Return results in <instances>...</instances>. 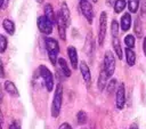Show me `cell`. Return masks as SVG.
<instances>
[{"label": "cell", "instance_id": "6da1fadb", "mask_svg": "<svg viewBox=\"0 0 146 129\" xmlns=\"http://www.w3.org/2000/svg\"><path fill=\"white\" fill-rule=\"evenodd\" d=\"M44 43H46V48L48 51V56L50 59V63L52 65H56L58 62V53H59V46L57 40L52 39V38H46L44 39Z\"/></svg>", "mask_w": 146, "mask_h": 129}, {"label": "cell", "instance_id": "7a4b0ae2", "mask_svg": "<svg viewBox=\"0 0 146 129\" xmlns=\"http://www.w3.org/2000/svg\"><path fill=\"white\" fill-rule=\"evenodd\" d=\"M62 100H63V87H62V84H57L55 95L52 98V105H51V116L52 118H57L59 115L60 107H62Z\"/></svg>", "mask_w": 146, "mask_h": 129}, {"label": "cell", "instance_id": "3957f363", "mask_svg": "<svg viewBox=\"0 0 146 129\" xmlns=\"http://www.w3.org/2000/svg\"><path fill=\"white\" fill-rule=\"evenodd\" d=\"M103 68L105 70L106 74L110 76L113 75L114 71H115V58L112 54V51L107 50L104 55V63H103Z\"/></svg>", "mask_w": 146, "mask_h": 129}, {"label": "cell", "instance_id": "277c9868", "mask_svg": "<svg viewBox=\"0 0 146 129\" xmlns=\"http://www.w3.org/2000/svg\"><path fill=\"white\" fill-rule=\"evenodd\" d=\"M39 71H40V75L41 78L43 79L44 81V84H46V88L48 91H51L54 89V76L51 74V72L44 66V65H41L39 67Z\"/></svg>", "mask_w": 146, "mask_h": 129}, {"label": "cell", "instance_id": "5b68a950", "mask_svg": "<svg viewBox=\"0 0 146 129\" xmlns=\"http://www.w3.org/2000/svg\"><path fill=\"white\" fill-rule=\"evenodd\" d=\"M79 6H80V10L82 13V15L86 17V19L89 23H92L94 19V9L91 3L88 0H79Z\"/></svg>", "mask_w": 146, "mask_h": 129}, {"label": "cell", "instance_id": "8992f818", "mask_svg": "<svg viewBox=\"0 0 146 129\" xmlns=\"http://www.w3.org/2000/svg\"><path fill=\"white\" fill-rule=\"evenodd\" d=\"M106 30H107V15L105 11H103L99 17V32H98V43L100 46H103L104 43Z\"/></svg>", "mask_w": 146, "mask_h": 129}, {"label": "cell", "instance_id": "52a82bcc", "mask_svg": "<svg viewBox=\"0 0 146 129\" xmlns=\"http://www.w3.org/2000/svg\"><path fill=\"white\" fill-rule=\"evenodd\" d=\"M38 27L43 34H50L52 32V22L46 15L40 16L38 18Z\"/></svg>", "mask_w": 146, "mask_h": 129}, {"label": "cell", "instance_id": "ba28073f", "mask_svg": "<svg viewBox=\"0 0 146 129\" xmlns=\"http://www.w3.org/2000/svg\"><path fill=\"white\" fill-rule=\"evenodd\" d=\"M115 103H116V107L119 110H122L124 107V104H125V89H124V83H120V86L116 89Z\"/></svg>", "mask_w": 146, "mask_h": 129}, {"label": "cell", "instance_id": "9c48e42d", "mask_svg": "<svg viewBox=\"0 0 146 129\" xmlns=\"http://www.w3.org/2000/svg\"><path fill=\"white\" fill-rule=\"evenodd\" d=\"M57 26H58V33H59V37L62 40H65L66 39V23L65 21L63 19V17L58 14L57 15Z\"/></svg>", "mask_w": 146, "mask_h": 129}, {"label": "cell", "instance_id": "30bf717a", "mask_svg": "<svg viewBox=\"0 0 146 129\" xmlns=\"http://www.w3.org/2000/svg\"><path fill=\"white\" fill-rule=\"evenodd\" d=\"M58 14L63 17V19L65 21L66 25L68 26V25L71 24V15H70V10H68V7H67L66 2H62V5H60V10H59Z\"/></svg>", "mask_w": 146, "mask_h": 129}, {"label": "cell", "instance_id": "8fae6325", "mask_svg": "<svg viewBox=\"0 0 146 129\" xmlns=\"http://www.w3.org/2000/svg\"><path fill=\"white\" fill-rule=\"evenodd\" d=\"M67 54H68V57H70V62H71L72 67L73 68H76L78 67V53H76L75 47L70 46L67 48Z\"/></svg>", "mask_w": 146, "mask_h": 129}, {"label": "cell", "instance_id": "7c38bea8", "mask_svg": "<svg viewBox=\"0 0 146 129\" xmlns=\"http://www.w3.org/2000/svg\"><path fill=\"white\" fill-rule=\"evenodd\" d=\"M80 72H81V74H82L83 80H84L87 83H89L90 80H91V73H90L89 66L87 65L86 62H81V63H80Z\"/></svg>", "mask_w": 146, "mask_h": 129}, {"label": "cell", "instance_id": "4fadbf2b", "mask_svg": "<svg viewBox=\"0 0 146 129\" xmlns=\"http://www.w3.org/2000/svg\"><path fill=\"white\" fill-rule=\"evenodd\" d=\"M44 15L52 22V24H57V16L55 15V11L50 3H47L44 6Z\"/></svg>", "mask_w": 146, "mask_h": 129}, {"label": "cell", "instance_id": "5bb4252c", "mask_svg": "<svg viewBox=\"0 0 146 129\" xmlns=\"http://www.w3.org/2000/svg\"><path fill=\"white\" fill-rule=\"evenodd\" d=\"M131 26V16L129 13H125L122 17H121V29L122 31H128Z\"/></svg>", "mask_w": 146, "mask_h": 129}, {"label": "cell", "instance_id": "9a60e30c", "mask_svg": "<svg viewBox=\"0 0 146 129\" xmlns=\"http://www.w3.org/2000/svg\"><path fill=\"white\" fill-rule=\"evenodd\" d=\"M125 61L129 66H133L136 63V54L131 48H125Z\"/></svg>", "mask_w": 146, "mask_h": 129}, {"label": "cell", "instance_id": "2e32d148", "mask_svg": "<svg viewBox=\"0 0 146 129\" xmlns=\"http://www.w3.org/2000/svg\"><path fill=\"white\" fill-rule=\"evenodd\" d=\"M3 88H5V90H6L8 94H10V95H13V96H18V95H19L18 89L16 88L15 83H14V82H11V81H9V80L5 82Z\"/></svg>", "mask_w": 146, "mask_h": 129}, {"label": "cell", "instance_id": "e0dca14e", "mask_svg": "<svg viewBox=\"0 0 146 129\" xmlns=\"http://www.w3.org/2000/svg\"><path fill=\"white\" fill-rule=\"evenodd\" d=\"M107 79H108V75L106 74L105 70L103 68L100 71V74H99V78H98V89L99 90H104V88L107 86Z\"/></svg>", "mask_w": 146, "mask_h": 129}, {"label": "cell", "instance_id": "ac0fdd59", "mask_svg": "<svg viewBox=\"0 0 146 129\" xmlns=\"http://www.w3.org/2000/svg\"><path fill=\"white\" fill-rule=\"evenodd\" d=\"M2 26H3V29L6 30L7 33H9L10 35L14 34V32H15V24H14V22H13L11 19H9V18L3 19V22H2Z\"/></svg>", "mask_w": 146, "mask_h": 129}, {"label": "cell", "instance_id": "d6986e66", "mask_svg": "<svg viewBox=\"0 0 146 129\" xmlns=\"http://www.w3.org/2000/svg\"><path fill=\"white\" fill-rule=\"evenodd\" d=\"M57 63H58V65H59V67H60L63 74L68 78V76L71 75V70H70V67L67 66L66 61H65L64 58H58V62H57Z\"/></svg>", "mask_w": 146, "mask_h": 129}, {"label": "cell", "instance_id": "ffe728a7", "mask_svg": "<svg viewBox=\"0 0 146 129\" xmlns=\"http://www.w3.org/2000/svg\"><path fill=\"white\" fill-rule=\"evenodd\" d=\"M113 48H114V51H115L116 56L119 57V59H121L122 58V48L120 45V40L117 38H113Z\"/></svg>", "mask_w": 146, "mask_h": 129}, {"label": "cell", "instance_id": "44dd1931", "mask_svg": "<svg viewBox=\"0 0 146 129\" xmlns=\"http://www.w3.org/2000/svg\"><path fill=\"white\" fill-rule=\"evenodd\" d=\"M133 30H135V33H136L137 38H141V35H143V27H141V22H140V18L139 17H137L135 19Z\"/></svg>", "mask_w": 146, "mask_h": 129}, {"label": "cell", "instance_id": "7402d4cb", "mask_svg": "<svg viewBox=\"0 0 146 129\" xmlns=\"http://www.w3.org/2000/svg\"><path fill=\"white\" fill-rule=\"evenodd\" d=\"M140 5V0H128V8L130 13H137Z\"/></svg>", "mask_w": 146, "mask_h": 129}, {"label": "cell", "instance_id": "603a6c76", "mask_svg": "<svg viewBox=\"0 0 146 129\" xmlns=\"http://www.w3.org/2000/svg\"><path fill=\"white\" fill-rule=\"evenodd\" d=\"M125 6H127L125 0H115V2H114V11L116 14L121 13L125 8Z\"/></svg>", "mask_w": 146, "mask_h": 129}, {"label": "cell", "instance_id": "cb8c5ba5", "mask_svg": "<svg viewBox=\"0 0 146 129\" xmlns=\"http://www.w3.org/2000/svg\"><path fill=\"white\" fill-rule=\"evenodd\" d=\"M76 120H78V123L79 124H84L88 120V115L84 111H79L78 112V115H76Z\"/></svg>", "mask_w": 146, "mask_h": 129}, {"label": "cell", "instance_id": "d4e9b609", "mask_svg": "<svg viewBox=\"0 0 146 129\" xmlns=\"http://www.w3.org/2000/svg\"><path fill=\"white\" fill-rule=\"evenodd\" d=\"M117 81L115 80V79H112L108 83H107V92L110 94V95H112L114 91H115V89H117Z\"/></svg>", "mask_w": 146, "mask_h": 129}, {"label": "cell", "instance_id": "484cf974", "mask_svg": "<svg viewBox=\"0 0 146 129\" xmlns=\"http://www.w3.org/2000/svg\"><path fill=\"white\" fill-rule=\"evenodd\" d=\"M111 32H112L113 38H117V35H119V23H117L115 19L112 21V24H111Z\"/></svg>", "mask_w": 146, "mask_h": 129}, {"label": "cell", "instance_id": "4316f807", "mask_svg": "<svg viewBox=\"0 0 146 129\" xmlns=\"http://www.w3.org/2000/svg\"><path fill=\"white\" fill-rule=\"evenodd\" d=\"M124 43H125V46H127L128 48H133V47H135V37L131 35V34L125 35V38H124Z\"/></svg>", "mask_w": 146, "mask_h": 129}, {"label": "cell", "instance_id": "83f0119b", "mask_svg": "<svg viewBox=\"0 0 146 129\" xmlns=\"http://www.w3.org/2000/svg\"><path fill=\"white\" fill-rule=\"evenodd\" d=\"M7 48V39L5 35H0V53H5Z\"/></svg>", "mask_w": 146, "mask_h": 129}, {"label": "cell", "instance_id": "f1b7e54d", "mask_svg": "<svg viewBox=\"0 0 146 129\" xmlns=\"http://www.w3.org/2000/svg\"><path fill=\"white\" fill-rule=\"evenodd\" d=\"M140 14H141V16H146V0H143V2H141Z\"/></svg>", "mask_w": 146, "mask_h": 129}, {"label": "cell", "instance_id": "f546056e", "mask_svg": "<svg viewBox=\"0 0 146 129\" xmlns=\"http://www.w3.org/2000/svg\"><path fill=\"white\" fill-rule=\"evenodd\" d=\"M58 129H72V127L67 123V122H64V123H62L60 126H59V128Z\"/></svg>", "mask_w": 146, "mask_h": 129}, {"label": "cell", "instance_id": "4dcf8cb0", "mask_svg": "<svg viewBox=\"0 0 146 129\" xmlns=\"http://www.w3.org/2000/svg\"><path fill=\"white\" fill-rule=\"evenodd\" d=\"M9 3V0H1V9H6Z\"/></svg>", "mask_w": 146, "mask_h": 129}, {"label": "cell", "instance_id": "1f68e13d", "mask_svg": "<svg viewBox=\"0 0 146 129\" xmlns=\"http://www.w3.org/2000/svg\"><path fill=\"white\" fill-rule=\"evenodd\" d=\"M9 129H21V128H19V127L14 122V123H11V124L9 126Z\"/></svg>", "mask_w": 146, "mask_h": 129}, {"label": "cell", "instance_id": "d6a6232c", "mask_svg": "<svg viewBox=\"0 0 146 129\" xmlns=\"http://www.w3.org/2000/svg\"><path fill=\"white\" fill-rule=\"evenodd\" d=\"M143 49H144V54L146 56V38L144 39V42H143Z\"/></svg>", "mask_w": 146, "mask_h": 129}, {"label": "cell", "instance_id": "836d02e7", "mask_svg": "<svg viewBox=\"0 0 146 129\" xmlns=\"http://www.w3.org/2000/svg\"><path fill=\"white\" fill-rule=\"evenodd\" d=\"M129 129H138V126H137V123H132L131 126H130V128Z\"/></svg>", "mask_w": 146, "mask_h": 129}, {"label": "cell", "instance_id": "e575fe53", "mask_svg": "<svg viewBox=\"0 0 146 129\" xmlns=\"http://www.w3.org/2000/svg\"><path fill=\"white\" fill-rule=\"evenodd\" d=\"M0 67H1V76L3 78V76H5V72H3V65H2V63H1V65H0Z\"/></svg>", "mask_w": 146, "mask_h": 129}, {"label": "cell", "instance_id": "d590c367", "mask_svg": "<svg viewBox=\"0 0 146 129\" xmlns=\"http://www.w3.org/2000/svg\"><path fill=\"white\" fill-rule=\"evenodd\" d=\"M106 3H107L108 6H111V5L113 3V0H106Z\"/></svg>", "mask_w": 146, "mask_h": 129}, {"label": "cell", "instance_id": "8d00e7d4", "mask_svg": "<svg viewBox=\"0 0 146 129\" xmlns=\"http://www.w3.org/2000/svg\"><path fill=\"white\" fill-rule=\"evenodd\" d=\"M36 2H39V3H42V2H43V0H36Z\"/></svg>", "mask_w": 146, "mask_h": 129}, {"label": "cell", "instance_id": "74e56055", "mask_svg": "<svg viewBox=\"0 0 146 129\" xmlns=\"http://www.w3.org/2000/svg\"><path fill=\"white\" fill-rule=\"evenodd\" d=\"M92 1H94V2H97V0H92Z\"/></svg>", "mask_w": 146, "mask_h": 129}, {"label": "cell", "instance_id": "f35d334b", "mask_svg": "<svg viewBox=\"0 0 146 129\" xmlns=\"http://www.w3.org/2000/svg\"><path fill=\"white\" fill-rule=\"evenodd\" d=\"M81 129H86V128H81Z\"/></svg>", "mask_w": 146, "mask_h": 129}]
</instances>
